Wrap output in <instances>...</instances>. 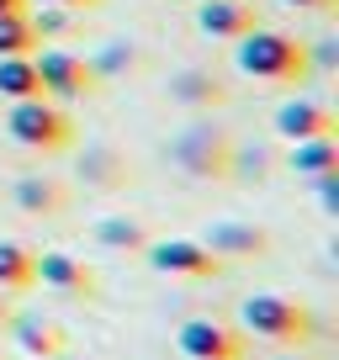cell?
Listing matches in <instances>:
<instances>
[{
	"label": "cell",
	"instance_id": "603a6c76",
	"mask_svg": "<svg viewBox=\"0 0 339 360\" xmlns=\"http://www.w3.org/2000/svg\"><path fill=\"white\" fill-rule=\"evenodd\" d=\"M6 318H11V307H6V297H0V323H6Z\"/></svg>",
	"mask_w": 339,
	"mask_h": 360
},
{
	"label": "cell",
	"instance_id": "52a82bcc",
	"mask_svg": "<svg viewBox=\"0 0 339 360\" xmlns=\"http://www.w3.org/2000/svg\"><path fill=\"white\" fill-rule=\"evenodd\" d=\"M32 281L53 286V292L91 297V292H96V270H91V265H79L75 255H58V249H48V255H32Z\"/></svg>",
	"mask_w": 339,
	"mask_h": 360
},
{
	"label": "cell",
	"instance_id": "4fadbf2b",
	"mask_svg": "<svg viewBox=\"0 0 339 360\" xmlns=\"http://www.w3.org/2000/svg\"><path fill=\"white\" fill-rule=\"evenodd\" d=\"M16 207L37 212V217H53V212H64V186L43 180V175H27V180H16Z\"/></svg>",
	"mask_w": 339,
	"mask_h": 360
},
{
	"label": "cell",
	"instance_id": "2e32d148",
	"mask_svg": "<svg viewBox=\"0 0 339 360\" xmlns=\"http://www.w3.org/2000/svg\"><path fill=\"white\" fill-rule=\"evenodd\" d=\"M37 27H32V16L27 11H6L0 16V58L6 53H37Z\"/></svg>",
	"mask_w": 339,
	"mask_h": 360
},
{
	"label": "cell",
	"instance_id": "7c38bea8",
	"mask_svg": "<svg viewBox=\"0 0 339 360\" xmlns=\"http://www.w3.org/2000/svg\"><path fill=\"white\" fill-rule=\"evenodd\" d=\"M0 96H6V101L43 96V79H37L32 53H6V58H0Z\"/></svg>",
	"mask_w": 339,
	"mask_h": 360
},
{
	"label": "cell",
	"instance_id": "277c9868",
	"mask_svg": "<svg viewBox=\"0 0 339 360\" xmlns=\"http://www.w3.org/2000/svg\"><path fill=\"white\" fill-rule=\"evenodd\" d=\"M32 64H37V79H43V96H58V101L91 96L96 79H101L91 58L69 53V48H43V53H32Z\"/></svg>",
	"mask_w": 339,
	"mask_h": 360
},
{
	"label": "cell",
	"instance_id": "7a4b0ae2",
	"mask_svg": "<svg viewBox=\"0 0 339 360\" xmlns=\"http://www.w3.org/2000/svg\"><path fill=\"white\" fill-rule=\"evenodd\" d=\"M6 133H11L22 148L58 154V148H69L75 127H69L64 106H53L48 96H27V101H11V112H6Z\"/></svg>",
	"mask_w": 339,
	"mask_h": 360
},
{
	"label": "cell",
	"instance_id": "ac0fdd59",
	"mask_svg": "<svg viewBox=\"0 0 339 360\" xmlns=\"http://www.w3.org/2000/svg\"><path fill=\"white\" fill-rule=\"evenodd\" d=\"M27 16H32L37 37H58V32H69V6H37V11H27Z\"/></svg>",
	"mask_w": 339,
	"mask_h": 360
},
{
	"label": "cell",
	"instance_id": "9a60e30c",
	"mask_svg": "<svg viewBox=\"0 0 339 360\" xmlns=\"http://www.w3.org/2000/svg\"><path fill=\"white\" fill-rule=\"evenodd\" d=\"M32 286V249L0 238V292H27Z\"/></svg>",
	"mask_w": 339,
	"mask_h": 360
},
{
	"label": "cell",
	"instance_id": "30bf717a",
	"mask_svg": "<svg viewBox=\"0 0 339 360\" xmlns=\"http://www.w3.org/2000/svg\"><path fill=\"white\" fill-rule=\"evenodd\" d=\"M286 169H292V175H302V180H318V175H328V169H339V143H334V133H324V138H297L292 154H286Z\"/></svg>",
	"mask_w": 339,
	"mask_h": 360
},
{
	"label": "cell",
	"instance_id": "cb8c5ba5",
	"mask_svg": "<svg viewBox=\"0 0 339 360\" xmlns=\"http://www.w3.org/2000/svg\"><path fill=\"white\" fill-rule=\"evenodd\" d=\"M281 360H302V355H281Z\"/></svg>",
	"mask_w": 339,
	"mask_h": 360
},
{
	"label": "cell",
	"instance_id": "7402d4cb",
	"mask_svg": "<svg viewBox=\"0 0 339 360\" xmlns=\"http://www.w3.org/2000/svg\"><path fill=\"white\" fill-rule=\"evenodd\" d=\"M58 6H69V11H85V6H96V0H58Z\"/></svg>",
	"mask_w": 339,
	"mask_h": 360
},
{
	"label": "cell",
	"instance_id": "8fae6325",
	"mask_svg": "<svg viewBox=\"0 0 339 360\" xmlns=\"http://www.w3.org/2000/svg\"><path fill=\"white\" fill-rule=\"evenodd\" d=\"M207 249H212V255H265V249H271V233L244 228V223H212Z\"/></svg>",
	"mask_w": 339,
	"mask_h": 360
},
{
	"label": "cell",
	"instance_id": "d6986e66",
	"mask_svg": "<svg viewBox=\"0 0 339 360\" xmlns=\"http://www.w3.org/2000/svg\"><path fill=\"white\" fill-rule=\"evenodd\" d=\"M313 186H318V202H324V212H339V169H328V175H318Z\"/></svg>",
	"mask_w": 339,
	"mask_h": 360
},
{
	"label": "cell",
	"instance_id": "44dd1931",
	"mask_svg": "<svg viewBox=\"0 0 339 360\" xmlns=\"http://www.w3.org/2000/svg\"><path fill=\"white\" fill-rule=\"evenodd\" d=\"M6 11H27V0H0V16Z\"/></svg>",
	"mask_w": 339,
	"mask_h": 360
},
{
	"label": "cell",
	"instance_id": "ffe728a7",
	"mask_svg": "<svg viewBox=\"0 0 339 360\" xmlns=\"http://www.w3.org/2000/svg\"><path fill=\"white\" fill-rule=\"evenodd\" d=\"M281 6H292V11H334L339 0H281Z\"/></svg>",
	"mask_w": 339,
	"mask_h": 360
},
{
	"label": "cell",
	"instance_id": "5b68a950",
	"mask_svg": "<svg viewBox=\"0 0 339 360\" xmlns=\"http://www.w3.org/2000/svg\"><path fill=\"white\" fill-rule=\"evenodd\" d=\"M175 345H181L186 360H244V334L217 323V318H191V323H181Z\"/></svg>",
	"mask_w": 339,
	"mask_h": 360
},
{
	"label": "cell",
	"instance_id": "3957f363",
	"mask_svg": "<svg viewBox=\"0 0 339 360\" xmlns=\"http://www.w3.org/2000/svg\"><path fill=\"white\" fill-rule=\"evenodd\" d=\"M238 313H244L249 334L271 339V345H302V339H313V318H307V307H297L292 297L255 292V297H244Z\"/></svg>",
	"mask_w": 339,
	"mask_h": 360
},
{
	"label": "cell",
	"instance_id": "8992f818",
	"mask_svg": "<svg viewBox=\"0 0 339 360\" xmlns=\"http://www.w3.org/2000/svg\"><path fill=\"white\" fill-rule=\"evenodd\" d=\"M148 249V265L165 270V276H217L223 270V259L212 255L207 244H196V238H159V244H143Z\"/></svg>",
	"mask_w": 339,
	"mask_h": 360
},
{
	"label": "cell",
	"instance_id": "6da1fadb",
	"mask_svg": "<svg viewBox=\"0 0 339 360\" xmlns=\"http://www.w3.org/2000/svg\"><path fill=\"white\" fill-rule=\"evenodd\" d=\"M234 64L238 75L265 79V85H292L307 75V48L292 32H271V27H249L244 37H234Z\"/></svg>",
	"mask_w": 339,
	"mask_h": 360
},
{
	"label": "cell",
	"instance_id": "ba28073f",
	"mask_svg": "<svg viewBox=\"0 0 339 360\" xmlns=\"http://www.w3.org/2000/svg\"><path fill=\"white\" fill-rule=\"evenodd\" d=\"M196 27L207 37H217V43H234V37H244L260 22H255V6H244V0H202L196 6Z\"/></svg>",
	"mask_w": 339,
	"mask_h": 360
},
{
	"label": "cell",
	"instance_id": "e0dca14e",
	"mask_svg": "<svg viewBox=\"0 0 339 360\" xmlns=\"http://www.w3.org/2000/svg\"><path fill=\"white\" fill-rule=\"evenodd\" d=\"M96 238L112 244V249H143L148 244L143 223H133V217H101V223H96Z\"/></svg>",
	"mask_w": 339,
	"mask_h": 360
},
{
	"label": "cell",
	"instance_id": "9c48e42d",
	"mask_svg": "<svg viewBox=\"0 0 339 360\" xmlns=\"http://www.w3.org/2000/svg\"><path fill=\"white\" fill-rule=\"evenodd\" d=\"M334 112H328L324 101H286L281 112H276V133L281 138H324V133H334Z\"/></svg>",
	"mask_w": 339,
	"mask_h": 360
},
{
	"label": "cell",
	"instance_id": "5bb4252c",
	"mask_svg": "<svg viewBox=\"0 0 339 360\" xmlns=\"http://www.w3.org/2000/svg\"><path fill=\"white\" fill-rule=\"evenodd\" d=\"M16 334H22L27 355H43V360L64 355V328H58V323H43V318H16Z\"/></svg>",
	"mask_w": 339,
	"mask_h": 360
}]
</instances>
